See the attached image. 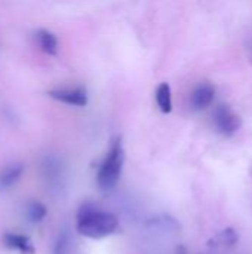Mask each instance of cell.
Segmentation results:
<instances>
[{"instance_id": "8992f818", "label": "cell", "mask_w": 252, "mask_h": 254, "mask_svg": "<svg viewBox=\"0 0 252 254\" xmlns=\"http://www.w3.org/2000/svg\"><path fill=\"white\" fill-rule=\"evenodd\" d=\"M3 243L7 249L10 250H16L19 254H34L36 249L33 246V241L21 234H12V232H6L3 235Z\"/></svg>"}, {"instance_id": "52a82bcc", "label": "cell", "mask_w": 252, "mask_h": 254, "mask_svg": "<svg viewBox=\"0 0 252 254\" xmlns=\"http://www.w3.org/2000/svg\"><path fill=\"white\" fill-rule=\"evenodd\" d=\"M36 40L39 48L48 54V55H56L58 54V39L55 36V33H52L48 28H39L36 31Z\"/></svg>"}, {"instance_id": "3957f363", "label": "cell", "mask_w": 252, "mask_h": 254, "mask_svg": "<svg viewBox=\"0 0 252 254\" xmlns=\"http://www.w3.org/2000/svg\"><path fill=\"white\" fill-rule=\"evenodd\" d=\"M212 121H214L215 129L224 137L235 135L242 127V118L229 104H224V103L215 107L212 113Z\"/></svg>"}, {"instance_id": "277c9868", "label": "cell", "mask_w": 252, "mask_h": 254, "mask_svg": "<svg viewBox=\"0 0 252 254\" xmlns=\"http://www.w3.org/2000/svg\"><path fill=\"white\" fill-rule=\"evenodd\" d=\"M48 95L59 103L76 106V107H85L89 101V95L86 88L83 86H74V88H55L48 91Z\"/></svg>"}, {"instance_id": "ba28073f", "label": "cell", "mask_w": 252, "mask_h": 254, "mask_svg": "<svg viewBox=\"0 0 252 254\" xmlns=\"http://www.w3.org/2000/svg\"><path fill=\"white\" fill-rule=\"evenodd\" d=\"M22 171H24V165L21 162H12L6 165L0 171V189H7L13 186L21 177Z\"/></svg>"}, {"instance_id": "8fae6325", "label": "cell", "mask_w": 252, "mask_h": 254, "mask_svg": "<svg viewBox=\"0 0 252 254\" xmlns=\"http://www.w3.org/2000/svg\"><path fill=\"white\" fill-rule=\"evenodd\" d=\"M46 214H48L46 207H45L42 202H39V201H33V202H30L28 207H27V217H28L30 222H33V223L42 222V220L46 217Z\"/></svg>"}, {"instance_id": "5b68a950", "label": "cell", "mask_w": 252, "mask_h": 254, "mask_svg": "<svg viewBox=\"0 0 252 254\" xmlns=\"http://www.w3.org/2000/svg\"><path fill=\"white\" fill-rule=\"evenodd\" d=\"M215 98V88L209 82H202L195 86V89L190 94V106L193 110L201 112L205 110L212 104Z\"/></svg>"}, {"instance_id": "9c48e42d", "label": "cell", "mask_w": 252, "mask_h": 254, "mask_svg": "<svg viewBox=\"0 0 252 254\" xmlns=\"http://www.w3.org/2000/svg\"><path fill=\"white\" fill-rule=\"evenodd\" d=\"M156 103L162 113L168 115L172 112V91L168 82H162L156 89Z\"/></svg>"}, {"instance_id": "6da1fadb", "label": "cell", "mask_w": 252, "mask_h": 254, "mask_svg": "<svg viewBox=\"0 0 252 254\" xmlns=\"http://www.w3.org/2000/svg\"><path fill=\"white\" fill-rule=\"evenodd\" d=\"M119 220L114 214L102 211L92 204H83L77 213V232L91 240H102L116 232Z\"/></svg>"}, {"instance_id": "7a4b0ae2", "label": "cell", "mask_w": 252, "mask_h": 254, "mask_svg": "<svg viewBox=\"0 0 252 254\" xmlns=\"http://www.w3.org/2000/svg\"><path fill=\"white\" fill-rule=\"evenodd\" d=\"M125 164V149L122 137H114L104 159L101 161L98 171H97V185L102 192L113 190L122 176Z\"/></svg>"}, {"instance_id": "30bf717a", "label": "cell", "mask_w": 252, "mask_h": 254, "mask_svg": "<svg viewBox=\"0 0 252 254\" xmlns=\"http://www.w3.org/2000/svg\"><path fill=\"white\" fill-rule=\"evenodd\" d=\"M239 241V234L236 232V229L233 228H227L224 231H221L220 234H217L209 244L212 247H232Z\"/></svg>"}]
</instances>
